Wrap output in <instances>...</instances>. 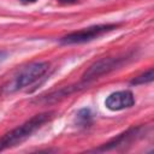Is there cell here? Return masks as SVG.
<instances>
[{
    "label": "cell",
    "instance_id": "cell-6",
    "mask_svg": "<svg viewBox=\"0 0 154 154\" xmlns=\"http://www.w3.org/2000/svg\"><path fill=\"white\" fill-rule=\"evenodd\" d=\"M135 105V96L130 90H119L109 94L105 100V106L109 111H122Z\"/></svg>",
    "mask_w": 154,
    "mask_h": 154
},
{
    "label": "cell",
    "instance_id": "cell-2",
    "mask_svg": "<svg viewBox=\"0 0 154 154\" xmlns=\"http://www.w3.org/2000/svg\"><path fill=\"white\" fill-rule=\"evenodd\" d=\"M53 117H54V112H43V113L34 116L32 118H30L22 125L6 132L5 135H2L0 137V152L12 148V147L24 142L36 130H38L43 124L49 122Z\"/></svg>",
    "mask_w": 154,
    "mask_h": 154
},
{
    "label": "cell",
    "instance_id": "cell-5",
    "mask_svg": "<svg viewBox=\"0 0 154 154\" xmlns=\"http://www.w3.org/2000/svg\"><path fill=\"white\" fill-rule=\"evenodd\" d=\"M143 128L142 126H136V128H130L128 129L125 132L118 135L117 137L112 138L111 141H108L107 143L102 144L101 147H99L97 149H95V152H105V150H112V149H117L119 147H124L126 144H130L131 142H134L135 140H137L141 135H142Z\"/></svg>",
    "mask_w": 154,
    "mask_h": 154
},
{
    "label": "cell",
    "instance_id": "cell-4",
    "mask_svg": "<svg viewBox=\"0 0 154 154\" xmlns=\"http://www.w3.org/2000/svg\"><path fill=\"white\" fill-rule=\"evenodd\" d=\"M126 59L128 57L123 55V57H107L95 61L83 73V83L88 84L89 82L100 78L101 76H105L116 69H119L122 65L126 63Z\"/></svg>",
    "mask_w": 154,
    "mask_h": 154
},
{
    "label": "cell",
    "instance_id": "cell-8",
    "mask_svg": "<svg viewBox=\"0 0 154 154\" xmlns=\"http://www.w3.org/2000/svg\"><path fill=\"white\" fill-rule=\"evenodd\" d=\"M75 122L78 126H82V128H85V126H89L93 122V113L89 108H82L79 109L77 113H76V118H75Z\"/></svg>",
    "mask_w": 154,
    "mask_h": 154
},
{
    "label": "cell",
    "instance_id": "cell-12",
    "mask_svg": "<svg viewBox=\"0 0 154 154\" xmlns=\"http://www.w3.org/2000/svg\"><path fill=\"white\" fill-rule=\"evenodd\" d=\"M4 55H5V53H4V52H0V61L2 60V58H4Z\"/></svg>",
    "mask_w": 154,
    "mask_h": 154
},
{
    "label": "cell",
    "instance_id": "cell-1",
    "mask_svg": "<svg viewBox=\"0 0 154 154\" xmlns=\"http://www.w3.org/2000/svg\"><path fill=\"white\" fill-rule=\"evenodd\" d=\"M48 67L49 64L47 61H35L22 67L0 87V95L7 96L32 84L48 71Z\"/></svg>",
    "mask_w": 154,
    "mask_h": 154
},
{
    "label": "cell",
    "instance_id": "cell-7",
    "mask_svg": "<svg viewBox=\"0 0 154 154\" xmlns=\"http://www.w3.org/2000/svg\"><path fill=\"white\" fill-rule=\"evenodd\" d=\"M78 87H84V85H78ZM78 87H77V88L65 87V88H63V89H60V90H57V91H53V93L48 94L47 96H42V97H41L40 100H37V101H40V102H45V103L55 102V101H58V100H60V99H63V97L70 95V94L73 93L75 90H77Z\"/></svg>",
    "mask_w": 154,
    "mask_h": 154
},
{
    "label": "cell",
    "instance_id": "cell-3",
    "mask_svg": "<svg viewBox=\"0 0 154 154\" xmlns=\"http://www.w3.org/2000/svg\"><path fill=\"white\" fill-rule=\"evenodd\" d=\"M117 28H118V24H97V25H93L89 28H84L78 31L70 32V34L63 36L61 38H59V42L65 46L85 43V42H90V41L97 38L101 35L109 32Z\"/></svg>",
    "mask_w": 154,
    "mask_h": 154
},
{
    "label": "cell",
    "instance_id": "cell-9",
    "mask_svg": "<svg viewBox=\"0 0 154 154\" xmlns=\"http://www.w3.org/2000/svg\"><path fill=\"white\" fill-rule=\"evenodd\" d=\"M154 79V70L153 67H150L149 70L144 71L143 73L138 75L137 77H135L134 79H131L130 84L131 85H141V84H146V83H149Z\"/></svg>",
    "mask_w": 154,
    "mask_h": 154
},
{
    "label": "cell",
    "instance_id": "cell-11",
    "mask_svg": "<svg viewBox=\"0 0 154 154\" xmlns=\"http://www.w3.org/2000/svg\"><path fill=\"white\" fill-rule=\"evenodd\" d=\"M20 1H22V2H26V4H28V2H35V1H37V0H20Z\"/></svg>",
    "mask_w": 154,
    "mask_h": 154
},
{
    "label": "cell",
    "instance_id": "cell-10",
    "mask_svg": "<svg viewBox=\"0 0 154 154\" xmlns=\"http://www.w3.org/2000/svg\"><path fill=\"white\" fill-rule=\"evenodd\" d=\"M79 0H58V2L64 4V5H72V4H77Z\"/></svg>",
    "mask_w": 154,
    "mask_h": 154
}]
</instances>
